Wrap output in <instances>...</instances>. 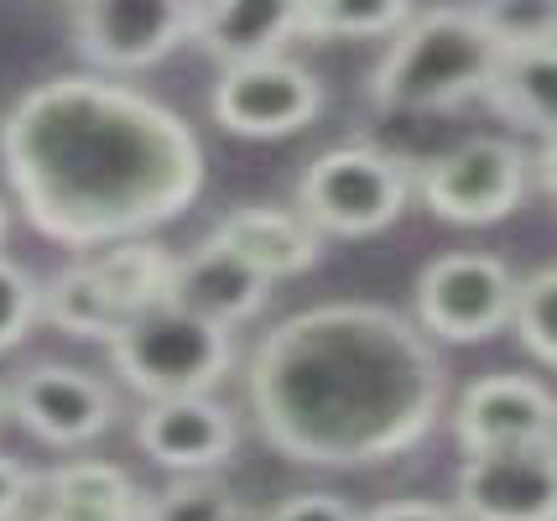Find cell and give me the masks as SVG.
<instances>
[{
  "mask_svg": "<svg viewBox=\"0 0 557 521\" xmlns=\"http://www.w3.org/2000/svg\"><path fill=\"white\" fill-rule=\"evenodd\" d=\"M0 168L22 220L69 250L157 235L209 177L194 125L115 74L32 84L0 121Z\"/></svg>",
  "mask_w": 557,
  "mask_h": 521,
  "instance_id": "6da1fadb",
  "label": "cell"
},
{
  "mask_svg": "<svg viewBox=\"0 0 557 521\" xmlns=\"http://www.w3.org/2000/svg\"><path fill=\"white\" fill-rule=\"evenodd\" d=\"M245 401L302 470H375L417 454L448 412V360L386 302H318L261 334Z\"/></svg>",
  "mask_w": 557,
  "mask_h": 521,
  "instance_id": "7a4b0ae2",
  "label": "cell"
},
{
  "mask_svg": "<svg viewBox=\"0 0 557 521\" xmlns=\"http://www.w3.org/2000/svg\"><path fill=\"white\" fill-rule=\"evenodd\" d=\"M495 58L500 48L469 5L412 11L370 74V104L381 115H448L485 95Z\"/></svg>",
  "mask_w": 557,
  "mask_h": 521,
  "instance_id": "3957f363",
  "label": "cell"
},
{
  "mask_svg": "<svg viewBox=\"0 0 557 521\" xmlns=\"http://www.w3.org/2000/svg\"><path fill=\"white\" fill-rule=\"evenodd\" d=\"M235 328L194 319L172 302L141 308L110 334V365L136 397H203L235 371Z\"/></svg>",
  "mask_w": 557,
  "mask_h": 521,
  "instance_id": "277c9868",
  "label": "cell"
},
{
  "mask_svg": "<svg viewBox=\"0 0 557 521\" xmlns=\"http://www.w3.org/2000/svg\"><path fill=\"white\" fill-rule=\"evenodd\" d=\"M412 203V168L370 141L323 151L297 183V214L313 224L318 235L339 240H370L401 224Z\"/></svg>",
  "mask_w": 557,
  "mask_h": 521,
  "instance_id": "5b68a950",
  "label": "cell"
},
{
  "mask_svg": "<svg viewBox=\"0 0 557 521\" xmlns=\"http://www.w3.org/2000/svg\"><path fill=\"white\" fill-rule=\"evenodd\" d=\"M422 209L459 230H485L510 220L532 194V151L506 136H469L443 157L422 162L412 177Z\"/></svg>",
  "mask_w": 557,
  "mask_h": 521,
  "instance_id": "8992f818",
  "label": "cell"
},
{
  "mask_svg": "<svg viewBox=\"0 0 557 521\" xmlns=\"http://www.w3.org/2000/svg\"><path fill=\"white\" fill-rule=\"evenodd\" d=\"M516 272L485 250H454L422 266L412 287V323L433 345H485L506 334Z\"/></svg>",
  "mask_w": 557,
  "mask_h": 521,
  "instance_id": "52a82bcc",
  "label": "cell"
},
{
  "mask_svg": "<svg viewBox=\"0 0 557 521\" xmlns=\"http://www.w3.org/2000/svg\"><path fill=\"white\" fill-rule=\"evenodd\" d=\"M0 407L22 422L32 438H42L52 448H89L99 444L115 418H121V397L104 375L84 371V365H26L5 381Z\"/></svg>",
  "mask_w": 557,
  "mask_h": 521,
  "instance_id": "ba28073f",
  "label": "cell"
},
{
  "mask_svg": "<svg viewBox=\"0 0 557 521\" xmlns=\"http://www.w3.org/2000/svg\"><path fill=\"white\" fill-rule=\"evenodd\" d=\"M198 0H73V42L99 74H141L194 42Z\"/></svg>",
  "mask_w": 557,
  "mask_h": 521,
  "instance_id": "9c48e42d",
  "label": "cell"
},
{
  "mask_svg": "<svg viewBox=\"0 0 557 521\" xmlns=\"http://www.w3.org/2000/svg\"><path fill=\"white\" fill-rule=\"evenodd\" d=\"M214 125L245 141H276L297 136L323 115V78L302 69L297 58H256V63H230L209 95Z\"/></svg>",
  "mask_w": 557,
  "mask_h": 521,
  "instance_id": "30bf717a",
  "label": "cell"
},
{
  "mask_svg": "<svg viewBox=\"0 0 557 521\" xmlns=\"http://www.w3.org/2000/svg\"><path fill=\"white\" fill-rule=\"evenodd\" d=\"M454 511L463 521H557L553 444L463 454Z\"/></svg>",
  "mask_w": 557,
  "mask_h": 521,
  "instance_id": "8fae6325",
  "label": "cell"
},
{
  "mask_svg": "<svg viewBox=\"0 0 557 521\" xmlns=\"http://www.w3.org/2000/svg\"><path fill=\"white\" fill-rule=\"evenodd\" d=\"M454 427V444L463 454H485V448H527V444H553L557 407L547 381L536 375H480L469 381L454 401V412H443Z\"/></svg>",
  "mask_w": 557,
  "mask_h": 521,
  "instance_id": "7c38bea8",
  "label": "cell"
},
{
  "mask_svg": "<svg viewBox=\"0 0 557 521\" xmlns=\"http://www.w3.org/2000/svg\"><path fill=\"white\" fill-rule=\"evenodd\" d=\"M136 448L172 474H209L240 448V422L224 401H214V392L157 397L136 418Z\"/></svg>",
  "mask_w": 557,
  "mask_h": 521,
  "instance_id": "4fadbf2b",
  "label": "cell"
},
{
  "mask_svg": "<svg viewBox=\"0 0 557 521\" xmlns=\"http://www.w3.org/2000/svg\"><path fill=\"white\" fill-rule=\"evenodd\" d=\"M271 287L276 282L267 272H256L240 250H230L224 240L209 235L198 250L172 261L168 302L183 308V313H194V319L219 323V328H240V323H250L267 308Z\"/></svg>",
  "mask_w": 557,
  "mask_h": 521,
  "instance_id": "5bb4252c",
  "label": "cell"
},
{
  "mask_svg": "<svg viewBox=\"0 0 557 521\" xmlns=\"http://www.w3.org/2000/svg\"><path fill=\"white\" fill-rule=\"evenodd\" d=\"M297 26H302V0H198L194 48L214 58L219 69L256 63L287 52L297 42Z\"/></svg>",
  "mask_w": 557,
  "mask_h": 521,
  "instance_id": "9a60e30c",
  "label": "cell"
},
{
  "mask_svg": "<svg viewBox=\"0 0 557 521\" xmlns=\"http://www.w3.org/2000/svg\"><path fill=\"white\" fill-rule=\"evenodd\" d=\"M214 240L240 250L245 261L256 272H267L271 282H292V276L313 272L323 261V235L297 209H267V203L235 209V214H224L214 224Z\"/></svg>",
  "mask_w": 557,
  "mask_h": 521,
  "instance_id": "2e32d148",
  "label": "cell"
},
{
  "mask_svg": "<svg viewBox=\"0 0 557 521\" xmlns=\"http://www.w3.org/2000/svg\"><path fill=\"white\" fill-rule=\"evenodd\" d=\"M141 491L121 464L104 459H69L37 474L32 521H136Z\"/></svg>",
  "mask_w": 557,
  "mask_h": 521,
  "instance_id": "e0dca14e",
  "label": "cell"
},
{
  "mask_svg": "<svg viewBox=\"0 0 557 521\" xmlns=\"http://www.w3.org/2000/svg\"><path fill=\"white\" fill-rule=\"evenodd\" d=\"M480 100L495 115H506L510 125H521V136L547 141L553 136V115H557V42H542V48H500Z\"/></svg>",
  "mask_w": 557,
  "mask_h": 521,
  "instance_id": "ac0fdd59",
  "label": "cell"
},
{
  "mask_svg": "<svg viewBox=\"0 0 557 521\" xmlns=\"http://www.w3.org/2000/svg\"><path fill=\"white\" fill-rule=\"evenodd\" d=\"M172 256L162 240L136 235V240H115V246L89 250V272L99 276V287L110 293V302L121 308L125 319L168 302V282H172Z\"/></svg>",
  "mask_w": 557,
  "mask_h": 521,
  "instance_id": "d6986e66",
  "label": "cell"
},
{
  "mask_svg": "<svg viewBox=\"0 0 557 521\" xmlns=\"http://www.w3.org/2000/svg\"><path fill=\"white\" fill-rule=\"evenodd\" d=\"M37 313H42V323H52L58 334L95 339V345H110V334L125 323V313L110 302V293L99 287V276L89 272V261H73L63 272H52L48 282H42Z\"/></svg>",
  "mask_w": 557,
  "mask_h": 521,
  "instance_id": "ffe728a7",
  "label": "cell"
},
{
  "mask_svg": "<svg viewBox=\"0 0 557 521\" xmlns=\"http://www.w3.org/2000/svg\"><path fill=\"white\" fill-rule=\"evenodd\" d=\"M412 0H302L297 42H370L412 16Z\"/></svg>",
  "mask_w": 557,
  "mask_h": 521,
  "instance_id": "44dd1931",
  "label": "cell"
},
{
  "mask_svg": "<svg viewBox=\"0 0 557 521\" xmlns=\"http://www.w3.org/2000/svg\"><path fill=\"white\" fill-rule=\"evenodd\" d=\"M506 328L542 371H553L557 365V266H536L532 276H516Z\"/></svg>",
  "mask_w": 557,
  "mask_h": 521,
  "instance_id": "7402d4cb",
  "label": "cell"
},
{
  "mask_svg": "<svg viewBox=\"0 0 557 521\" xmlns=\"http://www.w3.org/2000/svg\"><path fill=\"white\" fill-rule=\"evenodd\" d=\"M136 521H250V511L214 474H177L172 485L141 496Z\"/></svg>",
  "mask_w": 557,
  "mask_h": 521,
  "instance_id": "603a6c76",
  "label": "cell"
},
{
  "mask_svg": "<svg viewBox=\"0 0 557 521\" xmlns=\"http://www.w3.org/2000/svg\"><path fill=\"white\" fill-rule=\"evenodd\" d=\"M495 48H542L557 42V0H480L469 5Z\"/></svg>",
  "mask_w": 557,
  "mask_h": 521,
  "instance_id": "cb8c5ba5",
  "label": "cell"
},
{
  "mask_svg": "<svg viewBox=\"0 0 557 521\" xmlns=\"http://www.w3.org/2000/svg\"><path fill=\"white\" fill-rule=\"evenodd\" d=\"M37 298H42L37 272H26L22 261H11V256L0 250V355H5V349H16V345H26V339H32V328L42 323Z\"/></svg>",
  "mask_w": 557,
  "mask_h": 521,
  "instance_id": "d4e9b609",
  "label": "cell"
},
{
  "mask_svg": "<svg viewBox=\"0 0 557 521\" xmlns=\"http://www.w3.org/2000/svg\"><path fill=\"white\" fill-rule=\"evenodd\" d=\"M250 521H360V511L334 491H292L287 500H276L271 511Z\"/></svg>",
  "mask_w": 557,
  "mask_h": 521,
  "instance_id": "484cf974",
  "label": "cell"
},
{
  "mask_svg": "<svg viewBox=\"0 0 557 521\" xmlns=\"http://www.w3.org/2000/svg\"><path fill=\"white\" fill-rule=\"evenodd\" d=\"M37 500V474L26 470L22 459L0 454V521H26Z\"/></svg>",
  "mask_w": 557,
  "mask_h": 521,
  "instance_id": "4316f807",
  "label": "cell"
},
{
  "mask_svg": "<svg viewBox=\"0 0 557 521\" xmlns=\"http://www.w3.org/2000/svg\"><path fill=\"white\" fill-rule=\"evenodd\" d=\"M360 521H463L454 506H437V500L407 496V500H386L375 511H360Z\"/></svg>",
  "mask_w": 557,
  "mask_h": 521,
  "instance_id": "83f0119b",
  "label": "cell"
},
{
  "mask_svg": "<svg viewBox=\"0 0 557 521\" xmlns=\"http://www.w3.org/2000/svg\"><path fill=\"white\" fill-rule=\"evenodd\" d=\"M5 240H11V203L0 199V250H5Z\"/></svg>",
  "mask_w": 557,
  "mask_h": 521,
  "instance_id": "f1b7e54d",
  "label": "cell"
}]
</instances>
